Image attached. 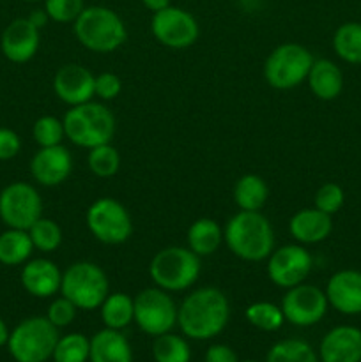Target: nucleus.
Returning a JSON list of instances; mask_svg holds the SVG:
<instances>
[{
    "label": "nucleus",
    "mask_w": 361,
    "mask_h": 362,
    "mask_svg": "<svg viewBox=\"0 0 361 362\" xmlns=\"http://www.w3.org/2000/svg\"><path fill=\"white\" fill-rule=\"evenodd\" d=\"M230 303L216 286H202L184 297L177 311V325L184 336L198 341L216 338L227 327Z\"/></svg>",
    "instance_id": "nucleus-1"
},
{
    "label": "nucleus",
    "mask_w": 361,
    "mask_h": 362,
    "mask_svg": "<svg viewBox=\"0 0 361 362\" xmlns=\"http://www.w3.org/2000/svg\"><path fill=\"white\" fill-rule=\"evenodd\" d=\"M223 243L244 262H264L275 250V230L260 211H239L227 221Z\"/></svg>",
    "instance_id": "nucleus-2"
},
{
    "label": "nucleus",
    "mask_w": 361,
    "mask_h": 362,
    "mask_svg": "<svg viewBox=\"0 0 361 362\" xmlns=\"http://www.w3.org/2000/svg\"><path fill=\"white\" fill-rule=\"evenodd\" d=\"M73 34L84 48L94 53H112L127 39L124 20L106 6H85L73 23Z\"/></svg>",
    "instance_id": "nucleus-3"
},
{
    "label": "nucleus",
    "mask_w": 361,
    "mask_h": 362,
    "mask_svg": "<svg viewBox=\"0 0 361 362\" xmlns=\"http://www.w3.org/2000/svg\"><path fill=\"white\" fill-rule=\"evenodd\" d=\"M62 124L67 140L88 151L98 145L112 144L115 134V117L112 110L98 101L69 106L62 117Z\"/></svg>",
    "instance_id": "nucleus-4"
},
{
    "label": "nucleus",
    "mask_w": 361,
    "mask_h": 362,
    "mask_svg": "<svg viewBox=\"0 0 361 362\" xmlns=\"http://www.w3.org/2000/svg\"><path fill=\"white\" fill-rule=\"evenodd\" d=\"M202 271V262L190 247L166 246L152 257L149 276L154 286L166 292H184L197 283Z\"/></svg>",
    "instance_id": "nucleus-5"
},
{
    "label": "nucleus",
    "mask_w": 361,
    "mask_h": 362,
    "mask_svg": "<svg viewBox=\"0 0 361 362\" xmlns=\"http://www.w3.org/2000/svg\"><path fill=\"white\" fill-rule=\"evenodd\" d=\"M110 293V279L94 262H74L62 272L60 296L69 299L78 310H98Z\"/></svg>",
    "instance_id": "nucleus-6"
},
{
    "label": "nucleus",
    "mask_w": 361,
    "mask_h": 362,
    "mask_svg": "<svg viewBox=\"0 0 361 362\" xmlns=\"http://www.w3.org/2000/svg\"><path fill=\"white\" fill-rule=\"evenodd\" d=\"M57 341L59 332L48 318L30 317L11 331L7 349L16 362H46L52 359Z\"/></svg>",
    "instance_id": "nucleus-7"
},
{
    "label": "nucleus",
    "mask_w": 361,
    "mask_h": 362,
    "mask_svg": "<svg viewBox=\"0 0 361 362\" xmlns=\"http://www.w3.org/2000/svg\"><path fill=\"white\" fill-rule=\"evenodd\" d=\"M314 55L299 42H283L276 46L264 62V78L276 90H290L299 87L308 78Z\"/></svg>",
    "instance_id": "nucleus-8"
},
{
    "label": "nucleus",
    "mask_w": 361,
    "mask_h": 362,
    "mask_svg": "<svg viewBox=\"0 0 361 362\" xmlns=\"http://www.w3.org/2000/svg\"><path fill=\"white\" fill-rule=\"evenodd\" d=\"M85 223L91 235L106 246L124 244L133 233V219L130 211L124 207V204L110 197L98 198L88 205Z\"/></svg>",
    "instance_id": "nucleus-9"
},
{
    "label": "nucleus",
    "mask_w": 361,
    "mask_h": 362,
    "mask_svg": "<svg viewBox=\"0 0 361 362\" xmlns=\"http://www.w3.org/2000/svg\"><path fill=\"white\" fill-rule=\"evenodd\" d=\"M134 300V324L149 336H161L177 325L179 306L170 292L159 286H149L138 292Z\"/></svg>",
    "instance_id": "nucleus-10"
},
{
    "label": "nucleus",
    "mask_w": 361,
    "mask_h": 362,
    "mask_svg": "<svg viewBox=\"0 0 361 362\" xmlns=\"http://www.w3.org/2000/svg\"><path fill=\"white\" fill-rule=\"evenodd\" d=\"M42 216V198L32 184L18 180L0 191V219L7 228L28 230Z\"/></svg>",
    "instance_id": "nucleus-11"
},
{
    "label": "nucleus",
    "mask_w": 361,
    "mask_h": 362,
    "mask_svg": "<svg viewBox=\"0 0 361 362\" xmlns=\"http://www.w3.org/2000/svg\"><path fill=\"white\" fill-rule=\"evenodd\" d=\"M151 32L159 45L172 49H184L197 42L200 27L190 11L170 4L165 9L152 13Z\"/></svg>",
    "instance_id": "nucleus-12"
},
{
    "label": "nucleus",
    "mask_w": 361,
    "mask_h": 362,
    "mask_svg": "<svg viewBox=\"0 0 361 362\" xmlns=\"http://www.w3.org/2000/svg\"><path fill=\"white\" fill-rule=\"evenodd\" d=\"M314 267V258L303 244H285L273 250L268 257V278L278 288L289 290L301 285L310 276Z\"/></svg>",
    "instance_id": "nucleus-13"
},
{
    "label": "nucleus",
    "mask_w": 361,
    "mask_h": 362,
    "mask_svg": "<svg viewBox=\"0 0 361 362\" xmlns=\"http://www.w3.org/2000/svg\"><path fill=\"white\" fill-rule=\"evenodd\" d=\"M280 308L285 322L297 327H311L326 317L329 303L324 290L310 283H301L287 290Z\"/></svg>",
    "instance_id": "nucleus-14"
},
{
    "label": "nucleus",
    "mask_w": 361,
    "mask_h": 362,
    "mask_svg": "<svg viewBox=\"0 0 361 362\" xmlns=\"http://www.w3.org/2000/svg\"><path fill=\"white\" fill-rule=\"evenodd\" d=\"M73 172V158L64 145L39 147L30 159V175L39 186L55 187L67 180Z\"/></svg>",
    "instance_id": "nucleus-15"
},
{
    "label": "nucleus",
    "mask_w": 361,
    "mask_h": 362,
    "mask_svg": "<svg viewBox=\"0 0 361 362\" xmlns=\"http://www.w3.org/2000/svg\"><path fill=\"white\" fill-rule=\"evenodd\" d=\"M41 45V30L30 23L28 18H16L11 21L0 37V49L13 64H25L32 60Z\"/></svg>",
    "instance_id": "nucleus-16"
},
{
    "label": "nucleus",
    "mask_w": 361,
    "mask_h": 362,
    "mask_svg": "<svg viewBox=\"0 0 361 362\" xmlns=\"http://www.w3.org/2000/svg\"><path fill=\"white\" fill-rule=\"evenodd\" d=\"M96 76L80 64H66L53 76V92L67 106H78L94 99Z\"/></svg>",
    "instance_id": "nucleus-17"
},
{
    "label": "nucleus",
    "mask_w": 361,
    "mask_h": 362,
    "mask_svg": "<svg viewBox=\"0 0 361 362\" xmlns=\"http://www.w3.org/2000/svg\"><path fill=\"white\" fill-rule=\"evenodd\" d=\"M326 297L333 310L342 315L361 313V271L342 269L326 283Z\"/></svg>",
    "instance_id": "nucleus-18"
},
{
    "label": "nucleus",
    "mask_w": 361,
    "mask_h": 362,
    "mask_svg": "<svg viewBox=\"0 0 361 362\" xmlns=\"http://www.w3.org/2000/svg\"><path fill=\"white\" fill-rule=\"evenodd\" d=\"M20 281L28 296L35 299H50L60 292L62 271L48 258H32L21 267Z\"/></svg>",
    "instance_id": "nucleus-19"
},
{
    "label": "nucleus",
    "mask_w": 361,
    "mask_h": 362,
    "mask_svg": "<svg viewBox=\"0 0 361 362\" xmlns=\"http://www.w3.org/2000/svg\"><path fill=\"white\" fill-rule=\"evenodd\" d=\"M322 362H361V331L354 325H338L326 332L319 346Z\"/></svg>",
    "instance_id": "nucleus-20"
},
{
    "label": "nucleus",
    "mask_w": 361,
    "mask_h": 362,
    "mask_svg": "<svg viewBox=\"0 0 361 362\" xmlns=\"http://www.w3.org/2000/svg\"><path fill=\"white\" fill-rule=\"evenodd\" d=\"M333 232V219L317 207H306L297 211L289 219V233L297 244L311 246L324 243Z\"/></svg>",
    "instance_id": "nucleus-21"
},
{
    "label": "nucleus",
    "mask_w": 361,
    "mask_h": 362,
    "mask_svg": "<svg viewBox=\"0 0 361 362\" xmlns=\"http://www.w3.org/2000/svg\"><path fill=\"white\" fill-rule=\"evenodd\" d=\"M91 362H133V350L126 336L105 327L91 338Z\"/></svg>",
    "instance_id": "nucleus-22"
},
{
    "label": "nucleus",
    "mask_w": 361,
    "mask_h": 362,
    "mask_svg": "<svg viewBox=\"0 0 361 362\" xmlns=\"http://www.w3.org/2000/svg\"><path fill=\"white\" fill-rule=\"evenodd\" d=\"M306 81L311 94L321 101H333L343 90L342 69L329 59H315Z\"/></svg>",
    "instance_id": "nucleus-23"
},
{
    "label": "nucleus",
    "mask_w": 361,
    "mask_h": 362,
    "mask_svg": "<svg viewBox=\"0 0 361 362\" xmlns=\"http://www.w3.org/2000/svg\"><path fill=\"white\" fill-rule=\"evenodd\" d=\"M188 247L200 258L211 257L222 247L223 228L216 219L198 218L190 225L186 233Z\"/></svg>",
    "instance_id": "nucleus-24"
},
{
    "label": "nucleus",
    "mask_w": 361,
    "mask_h": 362,
    "mask_svg": "<svg viewBox=\"0 0 361 362\" xmlns=\"http://www.w3.org/2000/svg\"><path fill=\"white\" fill-rule=\"evenodd\" d=\"M34 244L27 230L7 228L0 233V264L6 267H18L30 260Z\"/></svg>",
    "instance_id": "nucleus-25"
},
{
    "label": "nucleus",
    "mask_w": 361,
    "mask_h": 362,
    "mask_svg": "<svg viewBox=\"0 0 361 362\" xmlns=\"http://www.w3.org/2000/svg\"><path fill=\"white\" fill-rule=\"evenodd\" d=\"M268 198V182L257 173H246L239 177L234 186V202L239 211H262Z\"/></svg>",
    "instance_id": "nucleus-26"
},
{
    "label": "nucleus",
    "mask_w": 361,
    "mask_h": 362,
    "mask_svg": "<svg viewBox=\"0 0 361 362\" xmlns=\"http://www.w3.org/2000/svg\"><path fill=\"white\" fill-rule=\"evenodd\" d=\"M99 310H101L103 324L108 329L120 331L134 322V300L124 292L108 293Z\"/></svg>",
    "instance_id": "nucleus-27"
},
{
    "label": "nucleus",
    "mask_w": 361,
    "mask_h": 362,
    "mask_svg": "<svg viewBox=\"0 0 361 362\" xmlns=\"http://www.w3.org/2000/svg\"><path fill=\"white\" fill-rule=\"evenodd\" d=\"M333 49L343 62L361 66V23L345 21L333 34Z\"/></svg>",
    "instance_id": "nucleus-28"
},
{
    "label": "nucleus",
    "mask_w": 361,
    "mask_h": 362,
    "mask_svg": "<svg viewBox=\"0 0 361 362\" xmlns=\"http://www.w3.org/2000/svg\"><path fill=\"white\" fill-rule=\"evenodd\" d=\"M244 317L253 327L265 332L278 331L285 322L282 308L275 303H268V300H258V303L250 304L244 311Z\"/></svg>",
    "instance_id": "nucleus-29"
},
{
    "label": "nucleus",
    "mask_w": 361,
    "mask_h": 362,
    "mask_svg": "<svg viewBox=\"0 0 361 362\" xmlns=\"http://www.w3.org/2000/svg\"><path fill=\"white\" fill-rule=\"evenodd\" d=\"M152 357L156 362H190L191 350L186 339L166 332V334L156 336L152 343Z\"/></svg>",
    "instance_id": "nucleus-30"
},
{
    "label": "nucleus",
    "mask_w": 361,
    "mask_h": 362,
    "mask_svg": "<svg viewBox=\"0 0 361 362\" xmlns=\"http://www.w3.org/2000/svg\"><path fill=\"white\" fill-rule=\"evenodd\" d=\"M268 362H321V359L303 339H283L271 346Z\"/></svg>",
    "instance_id": "nucleus-31"
},
{
    "label": "nucleus",
    "mask_w": 361,
    "mask_h": 362,
    "mask_svg": "<svg viewBox=\"0 0 361 362\" xmlns=\"http://www.w3.org/2000/svg\"><path fill=\"white\" fill-rule=\"evenodd\" d=\"M27 232L34 244V250L41 251V253H53L62 244V228L59 226V223L50 218L41 216Z\"/></svg>",
    "instance_id": "nucleus-32"
},
{
    "label": "nucleus",
    "mask_w": 361,
    "mask_h": 362,
    "mask_svg": "<svg viewBox=\"0 0 361 362\" xmlns=\"http://www.w3.org/2000/svg\"><path fill=\"white\" fill-rule=\"evenodd\" d=\"M87 166L99 179H110L120 168V154L112 144L98 145L91 148L87 156Z\"/></svg>",
    "instance_id": "nucleus-33"
},
{
    "label": "nucleus",
    "mask_w": 361,
    "mask_h": 362,
    "mask_svg": "<svg viewBox=\"0 0 361 362\" xmlns=\"http://www.w3.org/2000/svg\"><path fill=\"white\" fill-rule=\"evenodd\" d=\"M91 354V339L80 332H71L57 341L53 350L55 362H87Z\"/></svg>",
    "instance_id": "nucleus-34"
},
{
    "label": "nucleus",
    "mask_w": 361,
    "mask_h": 362,
    "mask_svg": "<svg viewBox=\"0 0 361 362\" xmlns=\"http://www.w3.org/2000/svg\"><path fill=\"white\" fill-rule=\"evenodd\" d=\"M32 138L39 147H55L62 145L66 138L62 119H57L53 115H42L32 126Z\"/></svg>",
    "instance_id": "nucleus-35"
},
{
    "label": "nucleus",
    "mask_w": 361,
    "mask_h": 362,
    "mask_svg": "<svg viewBox=\"0 0 361 362\" xmlns=\"http://www.w3.org/2000/svg\"><path fill=\"white\" fill-rule=\"evenodd\" d=\"M84 9V0H45L46 14L55 23H74Z\"/></svg>",
    "instance_id": "nucleus-36"
},
{
    "label": "nucleus",
    "mask_w": 361,
    "mask_h": 362,
    "mask_svg": "<svg viewBox=\"0 0 361 362\" xmlns=\"http://www.w3.org/2000/svg\"><path fill=\"white\" fill-rule=\"evenodd\" d=\"M343 204H345V193H343L342 186H338V184L326 182L315 191L314 207L326 212V214H336L343 207Z\"/></svg>",
    "instance_id": "nucleus-37"
},
{
    "label": "nucleus",
    "mask_w": 361,
    "mask_h": 362,
    "mask_svg": "<svg viewBox=\"0 0 361 362\" xmlns=\"http://www.w3.org/2000/svg\"><path fill=\"white\" fill-rule=\"evenodd\" d=\"M76 311L78 308L74 306L69 299L60 296L50 303L48 311H46V318H48L57 329L67 327V325L73 324V320L76 318Z\"/></svg>",
    "instance_id": "nucleus-38"
},
{
    "label": "nucleus",
    "mask_w": 361,
    "mask_h": 362,
    "mask_svg": "<svg viewBox=\"0 0 361 362\" xmlns=\"http://www.w3.org/2000/svg\"><path fill=\"white\" fill-rule=\"evenodd\" d=\"M120 92H122V80L119 78V74L105 71V73L96 76V81H94L96 98H99L101 101H113V99L119 98Z\"/></svg>",
    "instance_id": "nucleus-39"
},
{
    "label": "nucleus",
    "mask_w": 361,
    "mask_h": 362,
    "mask_svg": "<svg viewBox=\"0 0 361 362\" xmlns=\"http://www.w3.org/2000/svg\"><path fill=\"white\" fill-rule=\"evenodd\" d=\"M21 151V138L9 127H0V161L16 158Z\"/></svg>",
    "instance_id": "nucleus-40"
},
{
    "label": "nucleus",
    "mask_w": 361,
    "mask_h": 362,
    "mask_svg": "<svg viewBox=\"0 0 361 362\" xmlns=\"http://www.w3.org/2000/svg\"><path fill=\"white\" fill-rule=\"evenodd\" d=\"M205 362H239V359L230 346L212 345L205 352Z\"/></svg>",
    "instance_id": "nucleus-41"
},
{
    "label": "nucleus",
    "mask_w": 361,
    "mask_h": 362,
    "mask_svg": "<svg viewBox=\"0 0 361 362\" xmlns=\"http://www.w3.org/2000/svg\"><path fill=\"white\" fill-rule=\"evenodd\" d=\"M27 18L30 20V23L34 25V27L39 28V30H41V28L45 27V25L50 21V18H48V14H46L45 7H42V9H34L30 14H28Z\"/></svg>",
    "instance_id": "nucleus-42"
},
{
    "label": "nucleus",
    "mask_w": 361,
    "mask_h": 362,
    "mask_svg": "<svg viewBox=\"0 0 361 362\" xmlns=\"http://www.w3.org/2000/svg\"><path fill=\"white\" fill-rule=\"evenodd\" d=\"M140 2L142 6H144L145 9L151 11V13H158V11L168 7L170 4H172V0H140Z\"/></svg>",
    "instance_id": "nucleus-43"
},
{
    "label": "nucleus",
    "mask_w": 361,
    "mask_h": 362,
    "mask_svg": "<svg viewBox=\"0 0 361 362\" xmlns=\"http://www.w3.org/2000/svg\"><path fill=\"white\" fill-rule=\"evenodd\" d=\"M9 329H7V325H6V322L2 320V318H0V346H4V345H7V339H9Z\"/></svg>",
    "instance_id": "nucleus-44"
},
{
    "label": "nucleus",
    "mask_w": 361,
    "mask_h": 362,
    "mask_svg": "<svg viewBox=\"0 0 361 362\" xmlns=\"http://www.w3.org/2000/svg\"><path fill=\"white\" fill-rule=\"evenodd\" d=\"M23 2H39V0H23Z\"/></svg>",
    "instance_id": "nucleus-45"
},
{
    "label": "nucleus",
    "mask_w": 361,
    "mask_h": 362,
    "mask_svg": "<svg viewBox=\"0 0 361 362\" xmlns=\"http://www.w3.org/2000/svg\"><path fill=\"white\" fill-rule=\"evenodd\" d=\"M241 362H255V361H241Z\"/></svg>",
    "instance_id": "nucleus-46"
}]
</instances>
